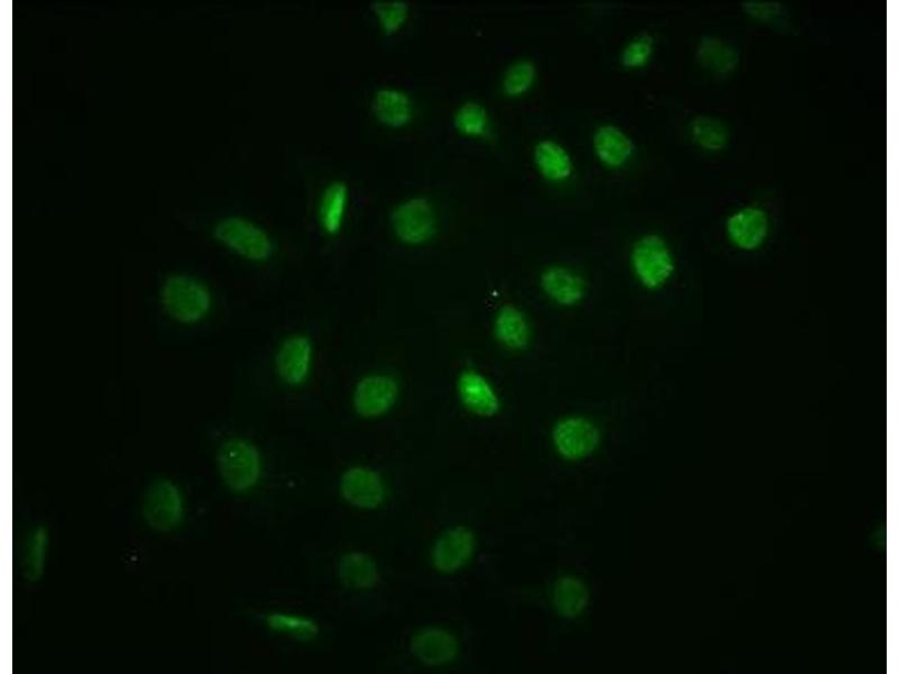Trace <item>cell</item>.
<instances>
[{"label": "cell", "mask_w": 899, "mask_h": 674, "mask_svg": "<svg viewBox=\"0 0 899 674\" xmlns=\"http://www.w3.org/2000/svg\"><path fill=\"white\" fill-rule=\"evenodd\" d=\"M157 301L164 314L174 323L196 327L209 318L215 307V295L200 277L173 273L158 285Z\"/></svg>", "instance_id": "obj_1"}, {"label": "cell", "mask_w": 899, "mask_h": 674, "mask_svg": "<svg viewBox=\"0 0 899 674\" xmlns=\"http://www.w3.org/2000/svg\"><path fill=\"white\" fill-rule=\"evenodd\" d=\"M218 469L227 489L234 495L254 490L263 476V457L250 440L234 437L226 440L218 451Z\"/></svg>", "instance_id": "obj_2"}, {"label": "cell", "mask_w": 899, "mask_h": 674, "mask_svg": "<svg viewBox=\"0 0 899 674\" xmlns=\"http://www.w3.org/2000/svg\"><path fill=\"white\" fill-rule=\"evenodd\" d=\"M213 236L222 246L250 263H266L274 254L275 245L271 234L245 218L228 217L220 220L215 226Z\"/></svg>", "instance_id": "obj_3"}, {"label": "cell", "mask_w": 899, "mask_h": 674, "mask_svg": "<svg viewBox=\"0 0 899 674\" xmlns=\"http://www.w3.org/2000/svg\"><path fill=\"white\" fill-rule=\"evenodd\" d=\"M141 509L143 520L151 530L157 533H172L185 520L184 491L172 479H155L144 493Z\"/></svg>", "instance_id": "obj_4"}, {"label": "cell", "mask_w": 899, "mask_h": 674, "mask_svg": "<svg viewBox=\"0 0 899 674\" xmlns=\"http://www.w3.org/2000/svg\"><path fill=\"white\" fill-rule=\"evenodd\" d=\"M629 263L634 276L648 290L664 288L676 270L673 253L667 241L658 234L644 235L634 243Z\"/></svg>", "instance_id": "obj_5"}, {"label": "cell", "mask_w": 899, "mask_h": 674, "mask_svg": "<svg viewBox=\"0 0 899 674\" xmlns=\"http://www.w3.org/2000/svg\"><path fill=\"white\" fill-rule=\"evenodd\" d=\"M391 225L395 236L403 244L425 245L438 231L436 207L428 197H409L395 206L391 214Z\"/></svg>", "instance_id": "obj_6"}, {"label": "cell", "mask_w": 899, "mask_h": 674, "mask_svg": "<svg viewBox=\"0 0 899 674\" xmlns=\"http://www.w3.org/2000/svg\"><path fill=\"white\" fill-rule=\"evenodd\" d=\"M599 427L585 417L572 415L560 420L552 430L558 454L567 461H580L594 454L601 445Z\"/></svg>", "instance_id": "obj_7"}, {"label": "cell", "mask_w": 899, "mask_h": 674, "mask_svg": "<svg viewBox=\"0 0 899 674\" xmlns=\"http://www.w3.org/2000/svg\"><path fill=\"white\" fill-rule=\"evenodd\" d=\"M339 491L347 504L361 510H376L387 497L383 476L377 471L363 465L350 466L342 473Z\"/></svg>", "instance_id": "obj_8"}, {"label": "cell", "mask_w": 899, "mask_h": 674, "mask_svg": "<svg viewBox=\"0 0 899 674\" xmlns=\"http://www.w3.org/2000/svg\"><path fill=\"white\" fill-rule=\"evenodd\" d=\"M399 385L386 374L362 377L353 391V407L359 417L368 420L384 417L397 402Z\"/></svg>", "instance_id": "obj_9"}, {"label": "cell", "mask_w": 899, "mask_h": 674, "mask_svg": "<svg viewBox=\"0 0 899 674\" xmlns=\"http://www.w3.org/2000/svg\"><path fill=\"white\" fill-rule=\"evenodd\" d=\"M478 541L467 527L457 526L446 530L434 543L431 563L438 573L453 575L472 560Z\"/></svg>", "instance_id": "obj_10"}, {"label": "cell", "mask_w": 899, "mask_h": 674, "mask_svg": "<svg viewBox=\"0 0 899 674\" xmlns=\"http://www.w3.org/2000/svg\"><path fill=\"white\" fill-rule=\"evenodd\" d=\"M770 222L760 207L748 206L733 213L726 221L725 232L737 250L750 252L761 247L768 239Z\"/></svg>", "instance_id": "obj_11"}, {"label": "cell", "mask_w": 899, "mask_h": 674, "mask_svg": "<svg viewBox=\"0 0 899 674\" xmlns=\"http://www.w3.org/2000/svg\"><path fill=\"white\" fill-rule=\"evenodd\" d=\"M414 658L428 666H445L454 662L460 653V643L449 630L428 627L418 630L410 640Z\"/></svg>", "instance_id": "obj_12"}, {"label": "cell", "mask_w": 899, "mask_h": 674, "mask_svg": "<svg viewBox=\"0 0 899 674\" xmlns=\"http://www.w3.org/2000/svg\"><path fill=\"white\" fill-rule=\"evenodd\" d=\"M313 344L309 338L294 334L287 338L276 354V371L279 378L290 387L306 383L313 365Z\"/></svg>", "instance_id": "obj_13"}, {"label": "cell", "mask_w": 899, "mask_h": 674, "mask_svg": "<svg viewBox=\"0 0 899 674\" xmlns=\"http://www.w3.org/2000/svg\"><path fill=\"white\" fill-rule=\"evenodd\" d=\"M457 390L463 407L475 417L494 418L501 411L502 401L495 387L479 372L461 373Z\"/></svg>", "instance_id": "obj_14"}, {"label": "cell", "mask_w": 899, "mask_h": 674, "mask_svg": "<svg viewBox=\"0 0 899 674\" xmlns=\"http://www.w3.org/2000/svg\"><path fill=\"white\" fill-rule=\"evenodd\" d=\"M592 143L597 162L610 170L623 169L636 153L632 137L614 124L599 126L593 134Z\"/></svg>", "instance_id": "obj_15"}, {"label": "cell", "mask_w": 899, "mask_h": 674, "mask_svg": "<svg viewBox=\"0 0 899 674\" xmlns=\"http://www.w3.org/2000/svg\"><path fill=\"white\" fill-rule=\"evenodd\" d=\"M414 101L410 95L396 87H382L373 97L372 113L384 128L401 130L414 119Z\"/></svg>", "instance_id": "obj_16"}, {"label": "cell", "mask_w": 899, "mask_h": 674, "mask_svg": "<svg viewBox=\"0 0 899 674\" xmlns=\"http://www.w3.org/2000/svg\"><path fill=\"white\" fill-rule=\"evenodd\" d=\"M337 568L341 585L349 590H373L381 582V568L376 559L363 551L346 552Z\"/></svg>", "instance_id": "obj_17"}, {"label": "cell", "mask_w": 899, "mask_h": 674, "mask_svg": "<svg viewBox=\"0 0 899 674\" xmlns=\"http://www.w3.org/2000/svg\"><path fill=\"white\" fill-rule=\"evenodd\" d=\"M545 295L555 303L572 307L583 301L588 286L583 277L564 266H551L540 277Z\"/></svg>", "instance_id": "obj_18"}, {"label": "cell", "mask_w": 899, "mask_h": 674, "mask_svg": "<svg viewBox=\"0 0 899 674\" xmlns=\"http://www.w3.org/2000/svg\"><path fill=\"white\" fill-rule=\"evenodd\" d=\"M534 164L539 175L550 184H564L574 174L572 155L563 144L552 139H544L536 144Z\"/></svg>", "instance_id": "obj_19"}, {"label": "cell", "mask_w": 899, "mask_h": 674, "mask_svg": "<svg viewBox=\"0 0 899 674\" xmlns=\"http://www.w3.org/2000/svg\"><path fill=\"white\" fill-rule=\"evenodd\" d=\"M591 603V592L583 579L567 575L559 577L552 587V604L557 614L574 619L585 612Z\"/></svg>", "instance_id": "obj_20"}, {"label": "cell", "mask_w": 899, "mask_h": 674, "mask_svg": "<svg viewBox=\"0 0 899 674\" xmlns=\"http://www.w3.org/2000/svg\"><path fill=\"white\" fill-rule=\"evenodd\" d=\"M349 201L350 188L347 183L335 180L325 188L319 202V221L326 234L335 236L341 232Z\"/></svg>", "instance_id": "obj_21"}, {"label": "cell", "mask_w": 899, "mask_h": 674, "mask_svg": "<svg viewBox=\"0 0 899 674\" xmlns=\"http://www.w3.org/2000/svg\"><path fill=\"white\" fill-rule=\"evenodd\" d=\"M494 334L504 347L520 351L530 344L531 327L519 308L505 305L496 314Z\"/></svg>", "instance_id": "obj_22"}, {"label": "cell", "mask_w": 899, "mask_h": 674, "mask_svg": "<svg viewBox=\"0 0 899 674\" xmlns=\"http://www.w3.org/2000/svg\"><path fill=\"white\" fill-rule=\"evenodd\" d=\"M264 621L272 632L303 642H309L320 634L319 625L313 618L300 614L274 611L268 614Z\"/></svg>", "instance_id": "obj_23"}, {"label": "cell", "mask_w": 899, "mask_h": 674, "mask_svg": "<svg viewBox=\"0 0 899 674\" xmlns=\"http://www.w3.org/2000/svg\"><path fill=\"white\" fill-rule=\"evenodd\" d=\"M453 126L464 137L484 139L491 132L492 120L483 103L468 100L456 110Z\"/></svg>", "instance_id": "obj_24"}, {"label": "cell", "mask_w": 899, "mask_h": 674, "mask_svg": "<svg viewBox=\"0 0 899 674\" xmlns=\"http://www.w3.org/2000/svg\"><path fill=\"white\" fill-rule=\"evenodd\" d=\"M48 545L50 535L46 528L37 527L30 533L23 556V575L26 581L36 583L43 577Z\"/></svg>", "instance_id": "obj_25"}, {"label": "cell", "mask_w": 899, "mask_h": 674, "mask_svg": "<svg viewBox=\"0 0 899 674\" xmlns=\"http://www.w3.org/2000/svg\"><path fill=\"white\" fill-rule=\"evenodd\" d=\"M538 80L535 63L519 59L511 64L502 77V90L508 98H520L530 92Z\"/></svg>", "instance_id": "obj_26"}, {"label": "cell", "mask_w": 899, "mask_h": 674, "mask_svg": "<svg viewBox=\"0 0 899 674\" xmlns=\"http://www.w3.org/2000/svg\"><path fill=\"white\" fill-rule=\"evenodd\" d=\"M370 10L380 30L387 36L399 33L410 16V7L405 0H376Z\"/></svg>", "instance_id": "obj_27"}, {"label": "cell", "mask_w": 899, "mask_h": 674, "mask_svg": "<svg viewBox=\"0 0 899 674\" xmlns=\"http://www.w3.org/2000/svg\"><path fill=\"white\" fill-rule=\"evenodd\" d=\"M656 49L655 38L649 34L632 37L622 48L621 64L628 70H640L649 65Z\"/></svg>", "instance_id": "obj_28"}, {"label": "cell", "mask_w": 899, "mask_h": 674, "mask_svg": "<svg viewBox=\"0 0 899 674\" xmlns=\"http://www.w3.org/2000/svg\"><path fill=\"white\" fill-rule=\"evenodd\" d=\"M692 137L702 148L713 152L726 145L728 133L720 121L700 118L692 124Z\"/></svg>", "instance_id": "obj_29"}, {"label": "cell", "mask_w": 899, "mask_h": 674, "mask_svg": "<svg viewBox=\"0 0 899 674\" xmlns=\"http://www.w3.org/2000/svg\"><path fill=\"white\" fill-rule=\"evenodd\" d=\"M702 64L717 73L730 71L736 64L734 52L719 40L704 41L700 47Z\"/></svg>", "instance_id": "obj_30"}]
</instances>
